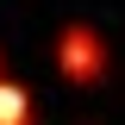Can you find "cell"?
I'll use <instances>...</instances> for the list:
<instances>
[{"label": "cell", "mask_w": 125, "mask_h": 125, "mask_svg": "<svg viewBox=\"0 0 125 125\" xmlns=\"http://www.w3.org/2000/svg\"><path fill=\"white\" fill-rule=\"evenodd\" d=\"M56 69H62V81H75V88L106 81V69H113L106 31H100V25H88V19H69V25H56Z\"/></svg>", "instance_id": "cell-1"}, {"label": "cell", "mask_w": 125, "mask_h": 125, "mask_svg": "<svg viewBox=\"0 0 125 125\" xmlns=\"http://www.w3.org/2000/svg\"><path fill=\"white\" fill-rule=\"evenodd\" d=\"M0 125H31V94L0 75Z\"/></svg>", "instance_id": "cell-2"}, {"label": "cell", "mask_w": 125, "mask_h": 125, "mask_svg": "<svg viewBox=\"0 0 125 125\" xmlns=\"http://www.w3.org/2000/svg\"><path fill=\"white\" fill-rule=\"evenodd\" d=\"M0 75H6V50H0Z\"/></svg>", "instance_id": "cell-3"}]
</instances>
